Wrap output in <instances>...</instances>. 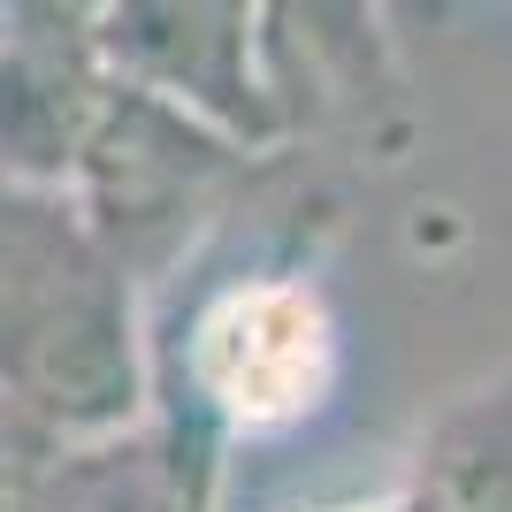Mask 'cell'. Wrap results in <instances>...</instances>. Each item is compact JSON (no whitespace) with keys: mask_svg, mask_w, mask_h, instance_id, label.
I'll return each instance as SVG.
<instances>
[{"mask_svg":"<svg viewBox=\"0 0 512 512\" xmlns=\"http://www.w3.org/2000/svg\"><path fill=\"white\" fill-rule=\"evenodd\" d=\"M0 383L69 444L115 436L146 398V344L107 245L46 199H0Z\"/></svg>","mask_w":512,"mask_h":512,"instance_id":"cell-1","label":"cell"},{"mask_svg":"<svg viewBox=\"0 0 512 512\" xmlns=\"http://www.w3.org/2000/svg\"><path fill=\"white\" fill-rule=\"evenodd\" d=\"M329 383H337L329 299L291 268H260V276L222 283L192 314V337H184L192 428L184 421H161V428L214 467L222 436H276V428L306 421Z\"/></svg>","mask_w":512,"mask_h":512,"instance_id":"cell-2","label":"cell"},{"mask_svg":"<svg viewBox=\"0 0 512 512\" xmlns=\"http://www.w3.org/2000/svg\"><path fill=\"white\" fill-rule=\"evenodd\" d=\"M230 176H237V146L207 115L161 100L146 85H107L69 184L85 192V230L107 245V260L138 268V260L169 253L184 222L207 214Z\"/></svg>","mask_w":512,"mask_h":512,"instance_id":"cell-3","label":"cell"},{"mask_svg":"<svg viewBox=\"0 0 512 512\" xmlns=\"http://www.w3.org/2000/svg\"><path fill=\"white\" fill-rule=\"evenodd\" d=\"M100 54L130 85L192 107L222 130H268L260 77L245 62L253 46V0H107L100 16Z\"/></svg>","mask_w":512,"mask_h":512,"instance_id":"cell-4","label":"cell"},{"mask_svg":"<svg viewBox=\"0 0 512 512\" xmlns=\"http://www.w3.org/2000/svg\"><path fill=\"white\" fill-rule=\"evenodd\" d=\"M260 54V107L283 123H344L390 92V54L367 0H268Z\"/></svg>","mask_w":512,"mask_h":512,"instance_id":"cell-5","label":"cell"},{"mask_svg":"<svg viewBox=\"0 0 512 512\" xmlns=\"http://www.w3.org/2000/svg\"><path fill=\"white\" fill-rule=\"evenodd\" d=\"M77 23L39 16L31 31L0 46V176L16 192H54L77 176V153H85L92 107H100V77L85 69Z\"/></svg>","mask_w":512,"mask_h":512,"instance_id":"cell-6","label":"cell"},{"mask_svg":"<svg viewBox=\"0 0 512 512\" xmlns=\"http://www.w3.org/2000/svg\"><path fill=\"white\" fill-rule=\"evenodd\" d=\"M214 467L192 459L169 428H115L62 444L31 512H207Z\"/></svg>","mask_w":512,"mask_h":512,"instance_id":"cell-7","label":"cell"},{"mask_svg":"<svg viewBox=\"0 0 512 512\" xmlns=\"http://www.w3.org/2000/svg\"><path fill=\"white\" fill-rule=\"evenodd\" d=\"M62 444H69L62 428L0 383V512H31V497H39V482L54 474Z\"/></svg>","mask_w":512,"mask_h":512,"instance_id":"cell-8","label":"cell"},{"mask_svg":"<svg viewBox=\"0 0 512 512\" xmlns=\"http://www.w3.org/2000/svg\"><path fill=\"white\" fill-rule=\"evenodd\" d=\"M31 8H39V16H62V23H92L107 0H31Z\"/></svg>","mask_w":512,"mask_h":512,"instance_id":"cell-9","label":"cell"}]
</instances>
